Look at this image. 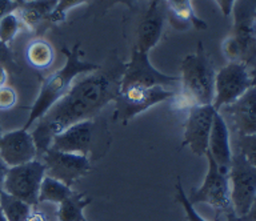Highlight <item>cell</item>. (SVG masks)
Returning a JSON list of instances; mask_svg holds the SVG:
<instances>
[{
    "label": "cell",
    "mask_w": 256,
    "mask_h": 221,
    "mask_svg": "<svg viewBox=\"0 0 256 221\" xmlns=\"http://www.w3.org/2000/svg\"><path fill=\"white\" fill-rule=\"evenodd\" d=\"M208 160V171L200 188H192L187 195L188 201L194 207L198 204H207L215 209L216 220L222 215H228L232 211L231 195H230V179L218 167L214 159L206 153Z\"/></svg>",
    "instance_id": "obj_6"
},
{
    "label": "cell",
    "mask_w": 256,
    "mask_h": 221,
    "mask_svg": "<svg viewBox=\"0 0 256 221\" xmlns=\"http://www.w3.org/2000/svg\"><path fill=\"white\" fill-rule=\"evenodd\" d=\"M74 191L71 187L63 184L62 181L56 180L54 177L44 176L42 184H40V191H39V199L38 201L40 203H54V204L59 205L62 201L71 196Z\"/></svg>",
    "instance_id": "obj_22"
},
{
    "label": "cell",
    "mask_w": 256,
    "mask_h": 221,
    "mask_svg": "<svg viewBox=\"0 0 256 221\" xmlns=\"http://www.w3.org/2000/svg\"><path fill=\"white\" fill-rule=\"evenodd\" d=\"M248 68H250V72H251L252 84H254V87H256V60L252 64L248 65Z\"/></svg>",
    "instance_id": "obj_37"
},
{
    "label": "cell",
    "mask_w": 256,
    "mask_h": 221,
    "mask_svg": "<svg viewBox=\"0 0 256 221\" xmlns=\"http://www.w3.org/2000/svg\"><path fill=\"white\" fill-rule=\"evenodd\" d=\"M18 103V93L10 85L0 88V111H8L14 108Z\"/></svg>",
    "instance_id": "obj_30"
},
{
    "label": "cell",
    "mask_w": 256,
    "mask_h": 221,
    "mask_svg": "<svg viewBox=\"0 0 256 221\" xmlns=\"http://www.w3.org/2000/svg\"><path fill=\"white\" fill-rule=\"evenodd\" d=\"M234 31L224 39L223 53L228 61L252 64L256 60V39L252 21L256 16V0H236L234 8Z\"/></svg>",
    "instance_id": "obj_5"
},
{
    "label": "cell",
    "mask_w": 256,
    "mask_h": 221,
    "mask_svg": "<svg viewBox=\"0 0 256 221\" xmlns=\"http://www.w3.org/2000/svg\"><path fill=\"white\" fill-rule=\"evenodd\" d=\"M2 135H3V131H2V124H0V137H2Z\"/></svg>",
    "instance_id": "obj_42"
},
{
    "label": "cell",
    "mask_w": 256,
    "mask_h": 221,
    "mask_svg": "<svg viewBox=\"0 0 256 221\" xmlns=\"http://www.w3.org/2000/svg\"><path fill=\"white\" fill-rule=\"evenodd\" d=\"M176 201L183 207L187 221H207L206 219H203V217L200 216L199 213L196 212L195 208H194V205L188 201L187 193L184 192L183 184H182L180 177H178V183H176Z\"/></svg>",
    "instance_id": "obj_27"
},
{
    "label": "cell",
    "mask_w": 256,
    "mask_h": 221,
    "mask_svg": "<svg viewBox=\"0 0 256 221\" xmlns=\"http://www.w3.org/2000/svg\"><path fill=\"white\" fill-rule=\"evenodd\" d=\"M218 5H219L220 11L223 13V16L228 17L231 16L232 8H234V4H235L236 0H215Z\"/></svg>",
    "instance_id": "obj_32"
},
{
    "label": "cell",
    "mask_w": 256,
    "mask_h": 221,
    "mask_svg": "<svg viewBox=\"0 0 256 221\" xmlns=\"http://www.w3.org/2000/svg\"><path fill=\"white\" fill-rule=\"evenodd\" d=\"M31 207L18 197L8 195L7 192H0V209L7 221H26L34 211Z\"/></svg>",
    "instance_id": "obj_23"
},
{
    "label": "cell",
    "mask_w": 256,
    "mask_h": 221,
    "mask_svg": "<svg viewBox=\"0 0 256 221\" xmlns=\"http://www.w3.org/2000/svg\"><path fill=\"white\" fill-rule=\"evenodd\" d=\"M26 59L28 64L35 69H39V71L47 69L55 60V49L47 40L38 37L27 45Z\"/></svg>",
    "instance_id": "obj_21"
},
{
    "label": "cell",
    "mask_w": 256,
    "mask_h": 221,
    "mask_svg": "<svg viewBox=\"0 0 256 221\" xmlns=\"http://www.w3.org/2000/svg\"><path fill=\"white\" fill-rule=\"evenodd\" d=\"M111 141L107 121L102 116H96L75 123L58 133L52 140L51 148L63 152L79 153L94 163L106 156L111 147Z\"/></svg>",
    "instance_id": "obj_3"
},
{
    "label": "cell",
    "mask_w": 256,
    "mask_h": 221,
    "mask_svg": "<svg viewBox=\"0 0 256 221\" xmlns=\"http://www.w3.org/2000/svg\"><path fill=\"white\" fill-rule=\"evenodd\" d=\"M0 157L8 167L26 164L38 159L35 141L27 129H16L0 137Z\"/></svg>",
    "instance_id": "obj_15"
},
{
    "label": "cell",
    "mask_w": 256,
    "mask_h": 221,
    "mask_svg": "<svg viewBox=\"0 0 256 221\" xmlns=\"http://www.w3.org/2000/svg\"><path fill=\"white\" fill-rule=\"evenodd\" d=\"M8 167L3 160H2V157H0V192L3 191V183H4V179H6V175H7V171H8Z\"/></svg>",
    "instance_id": "obj_33"
},
{
    "label": "cell",
    "mask_w": 256,
    "mask_h": 221,
    "mask_svg": "<svg viewBox=\"0 0 256 221\" xmlns=\"http://www.w3.org/2000/svg\"><path fill=\"white\" fill-rule=\"evenodd\" d=\"M158 1H163V0H150V3H158Z\"/></svg>",
    "instance_id": "obj_41"
},
{
    "label": "cell",
    "mask_w": 256,
    "mask_h": 221,
    "mask_svg": "<svg viewBox=\"0 0 256 221\" xmlns=\"http://www.w3.org/2000/svg\"><path fill=\"white\" fill-rule=\"evenodd\" d=\"M40 160L46 167V175L72 187L92 171V163L79 153H70L48 148Z\"/></svg>",
    "instance_id": "obj_11"
},
{
    "label": "cell",
    "mask_w": 256,
    "mask_h": 221,
    "mask_svg": "<svg viewBox=\"0 0 256 221\" xmlns=\"http://www.w3.org/2000/svg\"><path fill=\"white\" fill-rule=\"evenodd\" d=\"M56 3L58 0H24L16 12L23 23L24 28L42 35L46 27L51 24V15L55 9Z\"/></svg>",
    "instance_id": "obj_18"
},
{
    "label": "cell",
    "mask_w": 256,
    "mask_h": 221,
    "mask_svg": "<svg viewBox=\"0 0 256 221\" xmlns=\"http://www.w3.org/2000/svg\"><path fill=\"white\" fill-rule=\"evenodd\" d=\"M174 97H176V92L168 91L159 85L156 87L131 85L127 88L120 89L119 95L115 99L114 120L127 124L131 119L144 111Z\"/></svg>",
    "instance_id": "obj_7"
},
{
    "label": "cell",
    "mask_w": 256,
    "mask_h": 221,
    "mask_svg": "<svg viewBox=\"0 0 256 221\" xmlns=\"http://www.w3.org/2000/svg\"><path fill=\"white\" fill-rule=\"evenodd\" d=\"M218 112L212 104L192 105L184 123V139L182 148L188 147L196 156H206L214 116Z\"/></svg>",
    "instance_id": "obj_14"
},
{
    "label": "cell",
    "mask_w": 256,
    "mask_h": 221,
    "mask_svg": "<svg viewBox=\"0 0 256 221\" xmlns=\"http://www.w3.org/2000/svg\"><path fill=\"white\" fill-rule=\"evenodd\" d=\"M243 217L247 221H256V199H255V201L252 203L251 208H250V211L247 212V215Z\"/></svg>",
    "instance_id": "obj_35"
},
{
    "label": "cell",
    "mask_w": 256,
    "mask_h": 221,
    "mask_svg": "<svg viewBox=\"0 0 256 221\" xmlns=\"http://www.w3.org/2000/svg\"><path fill=\"white\" fill-rule=\"evenodd\" d=\"M62 52L66 56V64L63 68L58 69L51 76L44 79L42 83L39 95L36 97L31 112L28 115L27 121L23 127L27 131L70 91L72 87V81L75 80L76 76H79L82 73L94 72L100 67L95 63L84 61L80 59V56H83V51L80 49L79 43H76L71 49L63 47Z\"/></svg>",
    "instance_id": "obj_2"
},
{
    "label": "cell",
    "mask_w": 256,
    "mask_h": 221,
    "mask_svg": "<svg viewBox=\"0 0 256 221\" xmlns=\"http://www.w3.org/2000/svg\"><path fill=\"white\" fill-rule=\"evenodd\" d=\"M46 176V167L42 160H35L26 164L10 167L3 183V191L14 197H18L35 208L39 204L40 184Z\"/></svg>",
    "instance_id": "obj_9"
},
{
    "label": "cell",
    "mask_w": 256,
    "mask_h": 221,
    "mask_svg": "<svg viewBox=\"0 0 256 221\" xmlns=\"http://www.w3.org/2000/svg\"><path fill=\"white\" fill-rule=\"evenodd\" d=\"M236 144H238V151L246 157V160L256 167V133L238 136Z\"/></svg>",
    "instance_id": "obj_26"
},
{
    "label": "cell",
    "mask_w": 256,
    "mask_h": 221,
    "mask_svg": "<svg viewBox=\"0 0 256 221\" xmlns=\"http://www.w3.org/2000/svg\"><path fill=\"white\" fill-rule=\"evenodd\" d=\"M126 63L119 57L116 49L111 51L103 65L94 71L75 85L36 121L32 131L38 159L51 148L54 137L79 121L99 116L100 111L111 101H115L120 92V80Z\"/></svg>",
    "instance_id": "obj_1"
},
{
    "label": "cell",
    "mask_w": 256,
    "mask_h": 221,
    "mask_svg": "<svg viewBox=\"0 0 256 221\" xmlns=\"http://www.w3.org/2000/svg\"><path fill=\"white\" fill-rule=\"evenodd\" d=\"M7 79H8V71L4 68L3 65H0V88L6 85Z\"/></svg>",
    "instance_id": "obj_36"
},
{
    "label": "cell",
    "mask_w": 256,
    "mask_h": 221,
    "mask_svg": "<svg viewBox=\"0 0 256 221\" xmlns=\"http://www.w3.org/2000/svg\"><path fill=\"white\" fill-rule=\"evenodd\" d=\"M226 221H247L244 217L236 216L234 212H230L228 215H226Z\"/></svg>",
    "instance_id": "obj_38"
},
{
    "label": "cell",
    "mask_w": 256,
    "mask_h": 221,
    "mask_svg": "<svg viewBox=\"0 0 256 221\" xmlns=\"http://www.w3.org/2000/svg\"><path fill=\"white\" fill-rule=\"evenodd\" d=\"M26 221H48L47 217L44 216V213L39 212V211H32L31 215L27 217Z\"/></svg>",
    "instance_id": "obj_34"
},
{
    "label": "cell",
    "mask_w": 256,
    "mask_h": 221,
    "mask_svg": "<svg viewBox=\"0 0 256 221\" xmlns=\"http://www.w3.org/2000/svg\"><path fill=\"white\" fill-rule=\"evenodd\" d=\"M228 179L232 211L236 216H246L256 199V167L238 151L232 155Z\"/></svg>",
    "instance_id": "obj_8"
},
{
    "label": "cell",
    "mask_w": 256,
    "mask_h": 221,
    "mask_svg": "<svg viewBox=\"0 0 256 221\" xmlns=\"http://www.w3.org/2000/svg\"><path fill=\"white\" fill-rule=\"evenodd\" d=\"M223 112L230 115L238 131V136L256 133V87L247 89L231 104L223 107ZM220 109V111H222Z\"/></svg>",
    "instance_id": "obj_16"
},
{
    "label": "cell",
    "mask_w": 256,
    "mask_h": 221,
    "mask_svg": "<svg viewBox=\"0 0 256 221\" xmlns=\"http://www.w3.org/2000/svg\"><path fill=\"white\" fill-rule=\"evenodd\" d=\"M90 0H58L56 7L51 15V24L52 23H62L66 20L67 12L71 8L80 4H88Z\"/></svg>",
    "instance_id": "obj_28"
},
{
    "label": "cell",
    "mask_w": 256,
    "mask_h": 221,
    "mask_svg": "<svg viewBox=\"0 0 256 221\" xmlns=\"http://www.w3.org/2000/svg\"><path fill=\"white\" fill-rule=\"evenodd\" d=\"M91 203L92 199L86 196L84 192H74L59 204L56 212L58 221H87L84 217V209Z\"/></svg>",
    "instance_id": "obj_20"
},
{
    "label": "cell",
    "mask_w": 256,
    "mask_h": 221,
    "mask_svg": "<svg viewBox=\"0 0 256 221\" xmlns=\"http://www.w3.org/2000/svg\"><path fill=\"white\" fill-rule=\"evenodd\" d=\"M0 65H3L7 71H11L14 73L20 72V67L16 64L14 52L10 48V45L4 44L2 40H0Z\"/></svg>",
    "instance_id": "obj_29"
},
{
    "label": "cell",
    "mask_w": 256,
    "mask_h": 221,
    "mask_svg": "<svg viewBox=\"0 0 256 221\" xmlns=\"http://www.w3.org/2000/svg\"><path fill=\"white\" fill-rule=\"evenodd\" d=\"M139 19L135 28V44L132 47L148 53L163 36L164 25L167 20L166 0L158 3H150L142 8L136 9Z\"/></svg>",
    "instance_id": "obj_12"
},
{
    "label": "cell",
    "mask_w": 256,
    "mask_h": 221,
    "mask_svg": "<svg viewBox=\"0 0 256 221\" xmlns=\"http://www.w3.org/2000/svg\"><path fill=\"white\" fill-rule=\"evenodd\" d=\"M252 35H254V37L256 39V16L255 19H254V21H252Z\"/></svg>",
    "instance_id": "obj_39"
},
{
    "label": "cell",
    "mask_w": 256,
    "mask_h": 221,
    "mask_svg": "<svg viewBox=\"0 0 256 221\" xmlns=\"http://www.w3.org/2000/svg\"><path fill=\"white\" fill-rule=\"evenodd\" d=\"M20 7V3L15 0H0V20L10 13L16 12Z\"/></svg>",
    "instance_id": "obj_31"
},
{
    "label": "cell",
    "mask_w": 256,
    "mask_h": 221,
    "mask_svg": "<svg viewBox=\"0 0 256 221\" xmlns=\"http://www.w3.org/2000/svg\"><path fill=\"white\" fill-rule=\"evenodd\" d=\"M0 221H7L6 220V217H4L3 212H2V209H0Z\"/></svg>",
    "instance_id": "obj_40"
},
{
    "label": "cell",
    "mask_w": 256,
    "mask_h": 221,
    "mask_svg": "<svg viewBox=\"0 0 256 221\" xmlns=\"http://www.w3.org/2000/svg\"><path fill=\"white\" fill-rule=\"evenodd\" d=\"M180 81L179 76L164 75L151 64L148 53L132 47L131 59L126 63L123 76L120 80V89L127 88L131 85H143V87H167Z\"/></svg>",
    "instance_id": "obj_13"
},
{
    "label": "cell",
    "mask_w": 256,
    "mask_h": 221,
    "mask_svg": "<svg viewBox=\"0 0 256 221\" xmlns=\"http://www.w3.org/2000/svg\"><path fill=\"white\" fill-rule=\"evenodd\" d=\"M207 153L214 159L218 167L224 173L230 172L232 161V149L231 140H230V129L224 120L223 115L216 112L214 116L210 140H208Z\"/></svg>",
    "instance_id": "obj_17"
},
{
    "label": "cell",
    "mask_w": 256,
    "mask_h": 221,
    "mask_svg": "<svg viewBox=\"0 0 256 221\" xmlns=\"http://www.w3.org/2000/svg\"><path fill=\"white\" fill-rule=\"evenodd\" d=\"M166 8L170 24L178 31H186L191 27L198 31L208 28L207 23L194 11L191 0H166Z\"/></svg>",
    "instance_id": "obj_19"
},
{
    "label": "cell",
    "mask_w": 256,
    "mask_h": 221,
    "mask_svg": "<svg viewBox=\"0 0 256 221\" xmlns=\"http://www.w3.org/2000/svg\"><path fill=\"white\" fill-rule=\"evenodd\" d=\"M150 0H90L87 4V12L84 17L104 16L108 9L116 4L127 5L130 11H136L148 4Z\"/></svg>",
    "instance_id": "obj_24"
},
{
    "label": "cell",
    "mask_w": 256,
    "mask_h": 221,
    "mask_svg": "<svg viewBox=\"0 0 256 221\" xmlns=\"http://www.w3.org/2000/svg\"><path fill=\"white\" fill-rule=\"evenodd\" d=\"M15 1H18V3H20V4H22V3H23L24 0H15Z\"/></svg>",
    "instance_id": "obj_43"
},
{
    "label": "cell",
    "mask_w": 256,
    "mask_h": 221,
    "mask_svg": "<svg viewBox=\"0 0 256 221\" xmlns=\"http://www.w3.org/2000/svg\"><path fill=\"white\" fill-rule=\"evenodd\" d=\"M183 101L188 107L212 104L215 97L216 72L211 59L202 41L196 45V52L182 61Z\"/></svg>",
    "instance_id": "obj_4"
},
{
    "label": "cell",
    "mask_w": 256,
    "mask_h": 221,
    "mask_svg": "<svg viewBox=\"0 0 256 221\" xmlns=\"http://www.w3.org/2000/svg\"><path fill=\"white\" fill-rule=\"evenodd\" d=\"M254 84L248 65L230 61L219 72H216L215 97L212 107L219 112L223 107L238 100Z\"/></svg>",
    "instance_id": "obj_10"
},
{
    "label": "cell",
    "mask_w": 256,
    "mask_h": 221,
    "mask_svg": "<svg viewBox=\"0 0 256 221\" xmlns=\"http://www.w3.org/2000/svg\"><path fill=\"white\" fill-rule=\"evenodd\" d=\"M22 28H24V25L18 13L14 12L4 16L0 20V40L4 44H10Z\"/></svg>",
    "instance_id": "obj_25"
}]
</instances>
